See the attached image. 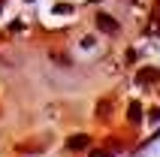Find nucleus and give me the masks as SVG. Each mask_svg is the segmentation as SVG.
<instances>
[{
  "label": "nucleus",
  "instance_id": "2",
  "mask_svg": "<svg viewBox=\"0 0 160 157\" xmlns=\"http://www.w3.org/2000/svg\"><path fill=\"white\" fill-rule=\"evenodd\" d=\"M67 145H70V151H82V148H88V136H72L70 142H67Z\"/></svg>",
  "mask_w": 160,
  "mask_h": 157
},
{
  "label": "nucleus",
  "instance_id": "1",
  "mask_svg": "<svg viewBox=\"0 0 160 157\" xmlns=\"http://www.w3.org/2000/svg\"><path fill=\"white\" fill-rule=\"evenodd\" d=\"M97 27L103 30V33H115V30H118V21H115V18H109V15H97Z\"/></svg>",
  "mask_w": 160,
  "mask_h": 157
},
{
  "label": "nucleus",
  "instance_id": "3",
  "mask_svg": "<svg viewBox=\"0 0 160 157\" xmlns=\"http://www.w3.org/2000/svg\"><path fill=\"white\" fill-rule=\"evenodd\" d=\"M139 82H157V70H142L139 73Z\"/></svg>",
  "mask_w": 160,
  "mask_h": 157
},
{
  "label": "nucleus",
  "instance_id": "5",
  "mask_svg": "<svg viewBox=\"0 0 160 157\" xmlns=\"http://www.w3.org/2000/svg\"><path fill=\"white\" fill-rule=\"evenodd\" d=\"M94 157H109V154H106V151H97V154H94Z\"/></svg>",
  "mask_w": 160,
  "mask_h": 157
},
{
  "label": "nucleus",
  "instance_id": "4",
  "mask_svg": "<svg viewBox=\"0 0 160 157\" xmlns=\"http://www.w3.org/2000/svg\"><path fill=\"white\" fill-rule=\"evenodd\" d=\"M139 118H142V115H139V106L133 103V106H130V121H139Z\"/></svg>",
  "mask_w": 160,
  "mask_h": 157
}]
</instances>
